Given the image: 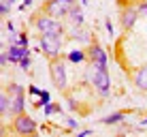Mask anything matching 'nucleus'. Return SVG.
Segmentation results:
<instances>
[{
	"mask_svg": "<svg viewBox=\"0 0 147 137\" xmlns=\"http://www.w3.org/2000/svg\"><path fill=\"white\" fill-rule=\"evenodd\" d=\"M26 111V99H24V94H17L13 96V105H11V116H19Z\"/></svg>",
	"mask_w": 147,
	"mask_h": 137,
	"instance_id": "nucleus-13",
	"label": "nucleus"
},
{
	"mask_svg": "<svg viewBox=\"0 0 147 137\" xmlns=\"http://www.w3.org/2000/svg\"><path fill=\"white\" fill-rule=\"evenodd\" d=\"M88 79H90V84L94 86V90H96L100 96H109V94H111L109 69H100V67L90 64V69H88Z\"/></svg>",
	"mask_w": 147,
	"mask_h": 137,
	"instance_id": "nucleus-1",
	"label": "nucleus"
},
{
	"mask_svg": "<svg viewBox=\"0 0 147 137\" xmlns=\"http://www.w3.org/2000/svg\"><path fill=\"white\" fill-rule=\"evenodd\" d=\"M132 84L136 86V90H141V92H147V64H143V67H139V69L134 71Z\"/></svg>",
	"mask_w": 147,
	"mask_h": 137,
	"instance_id": "nucleus-9",
	"label": "nucleus"
},
{
	"mask_svg": "<svg viewBox=\"0 0 147 137\" xmlns=\"http://www.w3.org/2000/svg\"><path fill=\"white\" fill-rule=\"evenodd\" d=\"M105 28H107L109 37H113V24H111V19H105Z\"/></svg>",
	"mask_w": 147,
	"mask_h": 137,
	"instance_id": "nucleus-26",
	"label": "nucleus"
},
{
	"mask_svg": "<svg viewBox=\"0 0 147 137\" xmlns=\"http://www.w3.org/2000/svg\"><path fill=\"white\" fill-rule=\"evenodd\" d=\"M90 2V0H81V4H83V7H85V4H88Z\"/></svg>",
	"mask_w": 147,
	"mask_h": 137,
	"instance_id": "nucleus-31",
	"label": "nucleus"
},
{
	"mask_svg": "<svg viewBox=\"0 0 147 137\" xmlns=\"http://www.w3.org/2000/svg\"><path fill=\"white\" fill-rule=\"evenodd\" d=\"M43 114H45V116H53V114H60V116H62L64 109L60 107V105H55V103H47V105H43Z\"/></svg>",
	"mask_w": 147,
	"mask_h": 137,
	"instance_id": "nucleus-16",
	"label": "nucleus"
},
{
	"mask_svg": "<svg viewBox=\"0 0 147 137\" xmlns=\"http://www.w3.org/2000/svg\"><path fill=\"white\" fill-rule=\"evenodd\" d=\"M17 43H19V45H26V47H28V45H30V39H28V34H26V32H19V39H17Z\"/></svg>",
	"mask_w": 147,
	"mask_h": 137,
	"instance_id": "nucleus-23",
	"label": "nucleus"
},
{
	"mask_svg": "<svg viewBox=\"0 0 147 137\" xmlns=\"http://www.w3.org/2000/svg\"><path fill=\"white\" fill-rule=\"evenodd\" d=\"M7 62H9V49L4 47L2 52H0V64H2V67H7Z\"/></svg>",
	"mask_w": 147,
	"mask_h": 137,
	"instance_id": "nucleus-22",
	"label": "nucleus"
},
{
	"mask_svg": "<svg viewBox=\"0 0 147 137\" xmlns=\"http://www.w3.org/2000/svg\"><path fill=\"white\" fill-rule=\"evenodd\" d=\"M19 69H22V71H28L30 69V56H26V58L19 60Z\"/></svg>",
	"mask_w": 147,
	"mask_h": 137,
	"instance_id": "nucleus-24",
	"label": "nucleus"
},
{
	"mask_svg": "<svg viewBox=\"0 0 147 137\" xmlns=\"http://www.w3.org/2000/svg\"><path fill=\"white\" fill-rule=\"evenodd\" d=\"M34 28L38 30L40 34H66V28H64V24L60 22L58 17H51V15H47V13H40L34 17Z\"/></svg>",
	"mask_w": 147,
	"mask_h": 137,
	"instance_id": "nucleus-3",
	"label": "nucleus"
},
{
	"mask_svg": "<svg viewBox=\"0 0 147 137\" xmlns=\"http://www.w3.org/2000/svg\"><path fill=\"white\" fill-rule=\"evenodd\" d=\"M66 60L68 62H73V64H81L83 60H88V52H83V49H70V52L66 54Z\"/></svg>",
	"mask_w": 147,
	"mask_h": 137,
	"instance_id": "nucleus-14",
	"label": "nucleus"
},
{
	"mask_svg": "<svg viewBox=\"0 0 147 137\" xmlns=\"http://www.w3.org/2000/svg\"><path fill=\"white\" fill-rule=\"evenodd\" d=\"M124 118H126L124 111H115V114L105 116V118H102V124H107V126H115V124H121V122H124Z\"/></svg>",
	"mask_w": 147,
	"mask_h": 137,
	"instance_id": "nucleus-15",
	"label": "nucleus"
},
{
	"mask_svg": "<svg viewBox=\"0 0 147 137\" xmlns=\"http://www.w3.org/2000/svg\"><path fill=\"white\" fill-rule=\"evenodd\" d=\"M139 17H141V13H139L136 7H124L121 13H119V24H121V28L128 32V30L134 28V24L139 22Z\"/></svg>",
	"mask_w": 147,
	"mask_h": 137,
	"instance_id": "nucleus-8",
	"label": "nucleus"
},
{
	"mask_svg": "<svg viewBox=\"0 0 147 137\" xmlns=\"http://www.w3.org/2000/svg\"><path fill=\"white\" fill-rule=\"evenodd\" d=\"M62 43H64V34H40L38 39V49L43 56H47L49 60L53 58H60V49H62Z\"/></svg>",
	"mask_w": 147,
	"mask_h": 137,
	"instance_id": "nucleus-2",
	"label": "nucleus"
},
{
	"mask_svg": "<svg viewBox=\"0 0 147 137\" xmlns=\"http://www.w3.org/2000/svg\"><path fill=\"white\" fill-rule=\"evenodd\" d=\"M49 77H51V84L55 86V90L64 92L68 86V75H66V64L60 58L49 60Z\"/></svg>",
	"mask_w": 147,
	"mask_h": 137,
	"instance_id": "nucleus-4",
	"label": "nucleus"
},
{
	"mask_svg": "<svg viewBox=\"0 0 147 137\" xmlns=\"http://www.w3.org/2000/svg\"><path fill=\"white\" fill-rule=\"evenodd\" d=\"M13 131L17 135H34L38 131V126H36V120L32 118V116H28L26 111L24 114H19V116H13Z\"/></svg>",
	"mask_w": 147,
	"mask_h": 137,
	"instance_id": "nucleus-5",
	"label": "nucleus"
},
{
	"mask_svg": "<svg viewBox=\"0 0 147 137\" xmlns=\"http://www.w3.org/2000/svg\"><path fill=\"white\" fill-rule=\"evenodd\" d=\"M136 9H139V13L143 15V17L147 19V0H141L139 4H136Z\"/></svg>",
	"mask_w": 147,
	"mask_h": 137,
	"instance_id": "nucleus-20",
	"label": "nucleus"
},
{
	"mask_svg": "<svg viewBox=\"0 0 147 137\" xmlns=\"http://www.w3.org/2000/svg\"><path fill=\"white\" fill-rule=\"evenodd\" d=\"M47 103H51V94H49L47 90H43V92H40V96L34 101V105H36V107H43V105H47Z\"/></svg>",
	"mask_w": 147,
	"mask_h": 137,
	"instance_id": "nucleus-17",
	"label": "nucleus"
},
{
	"mask_svg": "<svg viewBox=\"0 0 147 137\" xmlns=\"http://www.w3.org/2000/svg\"><path fill=\"white\" fill-rule=\"evenodd\" d=\"M145 124H147V116H145Z\"/></svg>",
	"mask_w": 147,
	"mask_h": 137,
	"instance_id": "nucleus-32",
	"label": "nucleus"
},
{
	"mask_svg": "<svg viewBox=\"0 0 147 137\" xmlns=\"http://www.w3.org/2000/svg\"><path fill=\"white\" fill-rule=\"evenodd\" d=\"M94 131L92 129H83V131H77V137H88V135H92Z\"/></svg>",
	"mask_w": 147,
	"mask_h": 137,
	"instance_id": "nucleus-27",
	"label": "nucleus"
},
{
	"mask_svg": "<svg viewBox=\"0 0 147 137\" xmlns=\"http://www.w3.org/2000/svg\"><path fill=\"white\" fill-rule=\"evenodd\" d=\"M34 0H22V4H19V9H22V11H26V9L30 7V4H32Z\"/></svg>",
	"mask_w": 147,
	"mask_h": 137,
	"instance_id": "nucleus-28",
	"label": "nucleus"
},
{
	"mask_svg": "<svg viewBox=\"0 0 147 137\" xmlns=\"http://www.w3.org/2000/svg\"><path fill=\"white\" fill-rule=\"evenodd\" d=\"M88 60H90V64L100 67V69H107L109 67V56H107V52H105V47H102V45H98V43H90V47H88Z\"/></svg>",
	"mask_w": 147,
	"mask_h": 137,
	"instance_id": "nucleus-7",
	"label": "nucleus"
},
{
	"mask_svg": "<svg viewBox=\"0 0 147 137\" xmlns=\"http://www.w3.org/2000/svg\"><path fill=\"white\" fill-rule=\"evenodd\" d=\"M9 9H11V2L2 0V4H0V13H2V17H7V15H9Z\"/></svg>",
	"mask_w": 147,
	"mask_h": 137,
	"instance_id": "nucleus-21",
	"label": "nucleus"
},
{
	"mask_svg": "<svg viewBox=\"0 0 147 137\" xmlns=\"http://www.w3.org/2000/svg\"><path fill=\"white\" fill-rule=\"evenodd\" d=\"M68 39H73V41H83V43H92V39L88 37V32H83L81 30V26H70L68 30Z\"/></svg>",
	"mask_w": 147,
	"mask_h": 137,
	"instance_id": "nucleus-12",
	"label": "nucleus"
},
{
	"mask_svg": "<svg viewBox=\"0 0 147 137\" xmlns=\"http://www.w3.org/2000/svg\"><path fill=\"white\" fill-rule=\"evenodd\" d=\"M11 105H13V96L9 94V90H4L0 94V114H2V118L11 116Z\"/></svg>",
	"mask_w": 147,
	"mask_h": 137,
	"instance_id": "nucleus-11",
	"label": "nucleus"
},
{
	"mask_svg": "<svg viewBox=\"0 0 147 137\" xmlns=\"http://www.w3.org/2000/svg\"><path fill=\"white\" fill-rule=\"evenodd\" d=\"M66 124H68V129H75V131L79 129V120H75V118H66Z\"/></svg>",
	"mask_w": 147,
	"mask_h": 137,
	"instance_id": "nucleus-25",
	"label": "nucleus"
},
{
	"mask_svg": "<svg viewBox=\"0 0 147 137\" xmlns=\"http://www.w3.org/2000/svg\"><path fill=\"white\" fill-rule=\"evenodd\" d=\"M66 19H68L70 26H83V22H85V17H83V9H81L77 2H75V4H73V9H70L68 15H66Z\"/></svg>",
	"mask_w": 147,
	"mask_h": 137,
	"instance_id": "nucleus-10",
	"label": "nucleus"
},
{
	"mask_svg": "<svg viewBox=\"0 0 147 137\" xmlns=\"http://www.w3.org/2000/svg\"><path fill=\"white\" fill-rule=\"evenodd\" d=\"M40 92H43V90H40L38 86H34V84H32V86H28V94H30V96H36V99H38Z\"/></svg>",
	"mask_w": 147,
	"mask_h": 137,
	"instance_id": "nucleus-19",
	"label": "nucleus"
},
{
	"mask_svg": "<svg viewBox=\"0 0 147 137\" xmlns=\"http://www.w3.org/2000/svg\"><path fill=\"white\" fill-rule=\"evenodd\" d=\"M75 107H77V103H75V99H70V96H68V109H75Z\"/></svg>",
	"mask_w": 147,
	"mask_h": 137,
	"instance_id": "nucleus-29",
	"label": "nucleus"
},
{
	"mask_svg": "<svg viewBox=\"0 0 147 137\" xmlns=\"http://www.w3.org/2000/svg\"><path fill=\"white\" fill-rule=\"evenodd\" d=\"M7 28H9V32H15V26H13L11 22H7Z\"/></svg>",
	"mask_w": 147,
	"mask_h": 137,
	"instance_id": "nucleus-30",
	"label": "nucleus"
},
{
	"mask_svg": "<svg viewBox=\"0 0 147 137\" xmlns=\"http://www.w3.org/2000/svg\"><path fill=\"white\" fill-rule=\"evenodd\" d=\"M73 4H75V0H47L43 11L47 15H51V17L60 19V17H66L68 15V11L73 9Z\"/></svg>",
	"mask_w": 147,
	"mask_h": 137,
	"instance_id": "nucleus-6",
	"label": "nucleus"
},
{
	"mask_svg": "<svg viewBox=\"0 0 147 137\" xmlns=\"http://www.w3.org/2000/svg\"><path fill=\"white\" fill-rule=\"evenodd\" d=\"M9 94H11V96L24 94V86H19V84H9Z\"/></svg>",
	"mask_w": 147,
	"mask_h": 137,
	"instance_id": "nucleus-18",
	"label": "nucleus"
}]
</instances>
